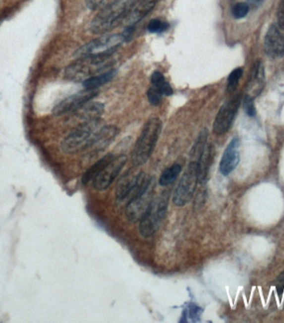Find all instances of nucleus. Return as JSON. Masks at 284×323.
<instances>
[{
    "label": "nucleus",
    "instance_id": "nucleus-8",
    "mask_svg": "<svg viewBox=\"0 0 284 323\" xmlns=\"http://www.w3.org/2000/svg\"><path fill=\"white\" fill-rule=\"evenodd\" d=\"M198 183V163L190 162L174 190L172 198L174 205L178 207L186 205L194 197Z\"/></svg>",
    "mask_w": 284,
    "mask_h": 323
},
{
    "label": "nucleus",
    "instance_id": "nucleus-20",
    "mask_svg": "<svg viewBox=\"0 0 284 323\" xmlns=\"http://www.w3.org/2000/svg\"><path fill=\"white\" fill-rule=\"evenodd\" d=\"M115 156L113 154H108L104 156L103 158H101L99 161L96 162L95 164H92L87 171L85 172L84 174L82 175V183L83 185H87V183L92 181L94 178L103 170V168L113 161Z\"/></svg>",
    "mask_w": 284,
    "mask_h": 323
},
{
    "label": "nucleus",
    "instance_id": "nucleus-27",
    "mask_svg": "<svg viewBox=\"0 0 284 323\" xmlns=\"http://www.w3.org/2000/svg\"><path fill=\"white\" fill-rule=\"evenodd\" d=\"M162 97L163 94L155 87H150L147 91V98L151 105L159 106L162 103Z\"/></svg>",
    "mask_w": 284,
    "mask_h": 323
},
{
    "label": "nucleus",
    "instance_id": "nucleus-12",
    "mask_svg": "<svg viewBox=\"0 0 284 323\" xmlns=\"http://www.w3.org/2000/svg\"><path fill=\"white\" fill-rule=\"evenodd\" d=\"M146 176L143 172L130 169L118 180L115 189V197L118 200H125L131 192H134L141 180Z\"/></svg>",
    "mask_w": 284,
    "mask_h": 323
},
{
    "label": "nucleus",
    "instance_id": "nucleus-15",
    "mask_svg": "<svg viewBox=\"0 0 284 323\" xmlns=\"http://www.w3.org/2000/svg\"><path fill=\"white\" fill-rule=\"evenodd\" d=\"M119 129L115 126H103L95 134L90 149L94 152H101L107 148L119 134Z\"/></svg>",
    "mask_w": 284,
    "mask_h": 323
},
{
    "label": "nucleus",
    "instance_id": "nucleus-13",
    "mask_svg": "<svg viewBox=\"0 0 284 323\" xmlns=\"http://www.w3.org/2000/svg\"><path fill=\"white\" fill-rule=\"evenodd\" d=\"M264 50L272 58H279L284 56V37L278 27L270 26L264 39Z\"/></svg>",
    "mask_w": 284,
    "mask_h": 323
},
{
    "label": "nucleus",
    "instance_id": "nucleus-16",
    "mask_svg": "<svg viewBox=\"0 0 284 323\" xmlns=\"http://www.w3.org/2000/svg\"><path fill=\"white\" fill-rule=\"evenodd\" d=\"M158 0H142L135 8L131 9L128 15L125 18L126 27H135L136 23H139L147 13L151 12V9L156 5Z\"/></svg>",
    "mask_w": 284,
    "mask_h": 323
},
{
    "label": "nucleus",
    "instance_id": "nucleus-18",
    "mask_svg": "<svg viewBox=\"0 0 284 323\" xmlns=\"http://www.w3.org/2000/svg\"><path fill=\"white\" fill-rule=\"evenodd\" d=\"M116 71L115 69H110L100 74L96 75L94 77H90L88 79L82 82L83 87L86 89H98L103 85L111 82L115 77Z\"/></svg>",
    "mask_w": 284,
    "mask_h": 323
},
{
    "label": "nucleus",
    "instance_id": "nucleus-14",
    "mask_svg": "<svg viewBox=\"0 0 284 323\" xmlns=\"http://www.w3.org/2000/svg\"><path fill=\"white\" fill-rule=\"evenodd\" d=\"M239 141L238 138H233L228 144L227 148L224 152L220 164V171L226 176L230 174L235 169L239 162Z\"/></svg>",
    "mask_w": 284,
    "mask_h": 323
},
{
    "label": "nucleus",
    "instance_id": "nucleus-7",
    "mask_svg": "<svg viewBox=\"0 0 284 323\" xmlns=\"http://www.w3.org/2000/svg\"><path fill=\"white\" fill-rule=\"evenodd\" d=\"M125 41L126 39L123 34L103 35L80 47L75 52L74 56L79 58L83 56L115 54L118 48H120Z\"/></svg>",
    "mask_w": 284,
    "mask_h": 323
},
{
    "label": "nucleus",
    "instance_id": "nucleus-4",
    "mask_svg": "<svg viewBox=\"0 0 284 323\" xmlns=\"http://www.w3.org/2000/svg\"><path fill=\"white\" fill-rule=\"evenodd\" d=\"M155 188V178L145 176L141 180L125 207V216L130 222L137 223L145 216L153 201Z\"/></svg>",
    "mask_w": 284,
    "mask_h": 323
},
{
    "label": "nucleus",
    "instance_id": "nucleus-5",
    "mask_svg": "<svg viewBox=\"0 0 284 323\" xmlns=\"http://www.w3.org/2000/svg\"><path fill=\"white\" fill-rule=\"evenodd\" d=\"M101 120L83 121L61 141V148L67 154H77L90 149L95 134L100 128Z\"/></svg>",
    "mask_w": 284,
    "mask_h": 323
},
{
    "label": "nucleus",
    "instance_id": "nucleus-28",
    "mask_svg": "<svg viewBox=\"0 0 284 323\" xmlns=\"http://www.w3.org/2000/svg\"><path fill=\"white\" fill-rule=\"evenodd\" d=\"M249 11V7L246 3H238L232 8V14L234 18L240 19L245 17Z\"/></svg>",
    "mask_w": 284,
    "mask_h": 323
},
{
    "label": "nucleus",
    "instance_id": "nucleus-10",
    "mask_svg": "<svg viewBox=\"0 0 284 323\" xmlns=\"http://www.w3.org/2000/svg\"><path fill=\"white\" fill-rule=\"evenodd\" d=\"M127 162V157L120 155L113 158L103 170L92 180V186L98 191H104L110 187L120 170Z\"/></svg>",
    "mask_w": 284,
    "mask_h": 323
},
{
    "label": "nucleus",
    "instance_id": "nucleus-22",
    "mask_svg": "<svg viewBox=\"0 0 284 323\" xmlns=\"http://www.w3.org/2000/svg\"><path fill=\"white\" fill-rule=\"evenodd\" d=\"M208 134L209 133H208V130L206 128L200 131V135L195 141V146H193L192 150L190 152L191 162H197L201 157V155L203 154L205 147L207 146Z\"/></svg>",
    "mask_w": 284,
    "mask_h": 323
},
{
    "label": "nucleus",
    "instance_id": "nucleus-23",
    "mask_svg": "<svg viewBox=\"0 0 284 323\" xmlns=\"http://www.w3.org/2000/svg\"><path fill=\"white\" fill-rule=\"evenodd\" d=\"M182 170L180 164H174L171 166L168 167L162 172V175L159 179V185L161 186H168L171 185L176 180Z\"/></svg>",
    "mask_w": 284,
    "mask_h": 323
},
{
    "label": "nucleus",
    "instance_id": "nucleus-3",
    "mask_svg": "<svg viewBox=\"0 0 284 323\" xmlns=\"http://www.w3.org/2000/svg\"><path fill=\"white\" fill-rule=\"evenodd\" d=\"M162 131V121L159 118L153 117L146 121L131 152V162L134 166H141L148 162Z\"/></svg>",
    "mask_w": 284,
    "mask_h": 323
},
{
    "label": "nucleus",
    "instance_id": "nucleus-17",
    "mask_svg": "<svg viewBox=\"0 0 284 323\" xmlns=\"http://www.w3.org/2000/svg\"><path fill=\"white\" fill-rule=\"evenodd\" d=\"M214 151L211 145H208L198 161V179L200 185H205L209 179L210 166L212 164Z\"/></svg>",
    "mask_w": 284,
    "mask_h": 323
},
{
    "label": "nucleus",
    "instance_id": "nucleus-30",
    "mask_svg": "<svg viewBox=\"0 0 284 323\" xmlns=\"http://www.w3.org/2000/svg\"><path fill=\"white\" fill-rule=\"evenodd\" d=\"M277 18H278L279 28L284 29V0H282L279 8H278Z\"/></svg>",
    "mask_w": 284,
    "mask_h": 323
},
{
    "label": "nucleus",
    "instance_id": "nucleus-19",
    "mask_svg": "<svg viewBox=\"0 0 284 323\" xmlns=\"http://www.w3.org/2000/svg\"><path fill=\"white\" fill-rule=\"evenodd\" d=\"M104 105L101 103H87L82 108H80L79 115L84 121H92L100 119L101 115L104 112ZM77 112V111H76Z\"/></svg>",
    "mask_w": 284,
    "mask_h": 323
},
{
    "label": "nucleus",
    "instance_id": "nucleus-1",
    "mask_svg": "<svg viewBox=\"0 0 284 323\" xmlns=\"http://www.w3.org/2000/svg\"><path fill=\"white\" fill-rule=\"evenodd\" d=\"M113 55L114 54L79 57L66 68L65 77L72 82H84L90 77L108 71L115 63Z\"/></svg>",
    "mask_w": 284,
    "mask_h": 323
},
{
    "label": "nucleus",
    "instance_id": "nucleus-26",
    "mask_svg": "<svg viewBox=\"0 0 284 323\" xmlns=\"http://www.w3.org/2000/svg\"><path fill=\"white\" fill-rule=\"evenodd\" d=\"M115 1L117 0H86V4L91 10H101L107 6L115 3Z\"/></svg>",
    "mask_w": 284,
    "mask_h": 323
},
{
    "label": "nucleus",
    "instance_id": "nucleus-11",
    "mask_svg": "<svg viewBox=\"0 0 284 323\" xmlns=\"http://www.w3.org/2000/svg\"><path fill=\"white\" fill-rule=\"evenodd\" d=\"M98 94V89H86L84 91L70 96L61 101L54 108V113L56 115H64L67 113L76 112L85 104L89 103Z\"/></svg>",
    "mask_w": 284,
    "mask_h": 323
},
{
    "label": "nucleus",
    "instance_id": "nucleus-31",
    "mask_svg": "<svg viewBox=\"0 0 284 323\" xmlns=\"http://www.w3.org/2000/svg\"><path fill=\"white\" fill-rule=\"evenodd\" d=\"M277 281H278V283H279V285H278L279 287H284V271L280 273V275L278 277Z\"/></svg>",
    "mask_w": 284,
    "mask_h": 323
},
{
    "label": "nucleus",
    "instance_id": "nucleus-2",
    "mask_svg": "<svg viewBox=\"0 0 284 323\" xmlns=\"http://www.w3.org/2000/svg\"><path fill=\"white\" fill-rule=\"evenodd\" d=\"M135 0H117L101 9L91 23L92 34H104L124 22L133 8Z\"/></svg>",
    "mask_w": 284,
    "mask_h": 323
},
{
    "label": "nucleus",
    "instance_id": "nucleus-21",
    "mask_svg": "<svg viewBox=\"0 0 284 323\" xmlns=\"http://www.w3.org/2000/svg\"><path fill=\"white\" fill-rule=\"evenodd\" d=\"M151 82L152 87L159 90L163 96L169 97L173 94L171 86L170 85L169 82H167L162 72L158 71L154 72L153 74L151 75Z\"/></svg>",
    "mask_w": 284,
    "mask_h": 323
},
{
    "label": "nucleus",
    "instance_id": "nucleus-6",
    "mask_svg": "<svg viewBox=\"0 0 284 323\" xmlns=\"http://www.w3.org/2000/svg\"><path fill=\"white\" fill-rule=\"evenodd\" d=\"M170 195L167 191L154 199L148 211L140 221L139 232L141 236L148 239L158 231L162 221L167 216Z\"/></svg>",
    "mask_w": 284,
    "mask_h": 323
},
{
    "label": "nucleus",
    "instance_id": "nucleus-32",
    "mask_svg": "<svg viewBox=\"0 0 284 323\" xmlns=\"http://www.w3.org/2000/svg\"><path fill=\"white\" fill-rule=\"evenodd\" d=\"M249 2H251V3H261V2H263L264 0H248Z\"/></svg>",
    "mask_w": 284,
    "mask_h": 323
},
{
    "label": "nucleus",
    "instance_id": "nucleus-24",
    "mask_svg": "<svg viewBox=\"0 0 284 323\" xmlns=\"http://www.w3.org/2000/svg\"><path fill=\"white\" fill-rule=\"evenodd\" d=\"M170 24L165 21L160 20L157 18L151 19L147 25V30L151 34H162L169 28Z\"/></svg>",
    "mask_w": 284,
    "mask_h": 323
},
{
    "label": "nucleus",
    "instance_id": "nucleus-29",
    "mask_svg": "<svg viewBox=\"0 0 284 323\" xmlns=\"http://www.w3.org/2000/svg\"><path fill=\"white\" fill-rule=\"evenodd\" d=\"M243 108H244V110L247 113V115H249V116H254L256 114L254 102H253V99H252L250 96L247 95L243 99Z\"/></svg>",
    "mask_w": 284,
    "mask_h": 323
},
{
    "label": "nucleus",
    "instance_id": "nucleus-9",
    "mask_svg": "<svg viewBox=\"0 0 284 323\" xmlns=\"http://www.w3.org/2000/svg\"><path fill=\"white\" fill-rule=\"evenodd\" d=\"M240 102V94H237L221 107L213 124V131L216 135H223L230 129Z\"/></svg>",
    "mask_w": 284,
    "mask_h": 323
},
{
    "label": "nucleus",
    "instance_id": "nucleus-25",
    "mask_svg": "<svg viewBox=\"0 0 284 323\" xmlns=\"http://www.w3.org/2000/svg\"><path fill=\"white\" fill-rule=\"evenodd\" d=\"M243 75V69L238 67L231 72L228 77V85H227V92L228 93H233L235 91L236 87L238 86V81Z\"/></svg>",
    "mask_w": 284,
    "mask_h": 323
}]
</instances>
